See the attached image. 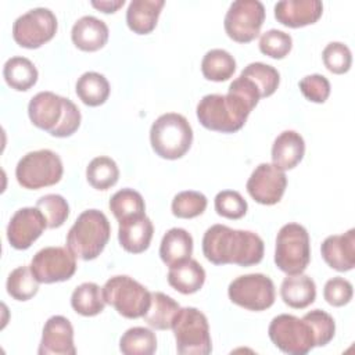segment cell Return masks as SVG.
Segmentation results:
<instances>
[{
  "label": "cell",
  "instance_id": "cell-23",
  "mask_svg": "<svg viewBox=\"0 0 355 355\" xmlns=\"http://www.w3.org/2000/svg\"><path fill=\"white\" fill-rule=\"evenodd\" d=\"M280 297L290 308L304 309L315 301L316 284L308 275H287L280 286Z\"/></svg>",
  "mask_w": 355,
  "mask_h": 355
},
{
  "label": "cell",
  "instance_id": "cell-30",
  "mask_svg": "<svg viewBox=\"0 0 355 355\" xmlns=\"http://www.w3.org/2000/svg\"><path fill=\"white\" fill-rule=\"evenodd\" d=\"M71 306L82 316H96L104 311L105 300L103 287L93 282L79 284L71 295Z\"/></svg>",
  "mask_w": 355,
  "mask_h": 355
},
{
  "label": "cell",
  "instance_id": "cell-31",
  "mask_svg": "<svg viewBox=\"0 0 355 355\" xmlns=\"http://www.w3.org/2000/svg\"><path fill=\"white\" fill-rule=\"evenodd\" d=\"M234 71L236 60L223 49H212L202 57L201 72L208 80L225 82L233 76Z\"/></svg>",
  "mask_w": 355,
  "mask_h": 355
},
{
  "label": "cell",
  "instance_id": "cell-7",
  "mask_svg": "<svg viewBox=\"0 0 355 355\" xmlns=\"http://www.w3.org/2000/svg\"><path fill=\"white\" fill-rule=\"evenodd\" d=\"M105 304L126 319L143 318L151 302V293L137 280L126 275L110 277L103 286Z\"/></svg>",
  "mask_w": 355,
  "mask_h": 355
},
{
  "label": "cell",
  "instance_id": "cell-8",
  "mask_svg": "<svg viewBox=\"0 0 355 355\" xmlns=\"http://www.w3.org/2000/svg\"><path fill=\"white\" fill-rule=\"evenodd\" d=\"M176 349L182 355H208L212 351L207 316L194 306L180 308L173 324Z\"/></svg>",
  "mask_w": 355,
  "mask_h": 355
},
{
  "label": "cell",
  "instance_id": "cell-35",
  "mask_svg": "<svg viewBox=\"0 0 355 355\" xmlns=\"http://www.w3.org/2000/svg\"><path fill=\"white\" fill-rule=\"evenodd\" d=\"M7 293L17 301H28L39 291V280L31 266H18L7 277Z\"/></svg>",
  "mask_w": 355,
  "mask_h": 355
},
{
  "label": "cell",
  "instance_id": "cell-45",
  "mask_svg": "<svg viewBox=\"0 0 355 355\" xmlns=\"http://www.w3.org/2000/svg\"><path fill=\"white\" fill-rule=\"evenodd\" d=\"M125 4V0H103V1H92V6L96 7L97 10L110 14L115 12L118 8H121Z\"/></svg>",
  "mask_w": 355,
  "mask_h": 355
},
{
  "label": "cell",
  "instance_id": "cell-11",
  "mask_svg": "<svg viewBox=\"0 0 355 355\" xmlns=\"http://www.w3.org/2000/svg\"><path fill=\"white\" fill-rule=\"evenodd\" d=\"M229 300L248 311L261 312L275 302V284L262 273H248L236 277L227 287Z\"/></svg>",
  "mask_w": 355,
  "mask_h": 355
},
{
  "label": "cell",
  "instance_id": "cell-12",
  "mask_svg": "<svg viewBox=\"0 0 355 355\" xmlns=\"http://www.w3.org/2000/svg\"><path fill=\"white\" fill-rule=\"evenodd\" d=\"M57 28L58 22L54 12L46 7H36L14 21L12 37L21 47L39 49L54 37Z\"/></svg>",
  "mask_w": 355,
  "mask_h": 355
},
{
  "label": "cell",
  "instance_id": "cell-6",
  "mask_svg": "<svg viewBox=\"0 0 355 355\" xmlns=\"http://www.w3.org/2000/svg\"><path fill=\"white\" fill-rule=\"evenodd\" d=\"M311 261L308 230L300 223H286L276 236L275 263L286 275L302 273Z\"/></svg>",
  "mask_w": 355,
  "mask_h": 355
},
{
  "label": "cell",
  "instance_id": "cell-33",
  "mask_svg": "<svg viewBox=\"0 0 355 355\" xmlns=\"http://www.w3.org/2000/svg\"><path fill=\"white\" fill-rule=\"evenodd\" d=\"M86 179L96 190H108L115 186L119 179L116 162L105 155L93 158L86 168Z\"/></svg>",
  "mask_w": 355,
  "mask_h": 355
},
{
  "label": "cell",
  "instance_id": "cell-44",
  "mask_svg": "<svg viewBox=\"0 0 355 355\" xmlns=\"http://www.w3.org/2000/svg\"><path fill=\"white\" fill-rule=\"evenodd\" d=\"M352 284L344 277L336 276L326 282L323 288V297L331 306H344L352 300Z\"/></svg>",
  "mask_w": 355,
  "mask_h": 355
},
{
  "label": "cell",
  "instance_id": "cell-9",
  "mask_svg": "<svg viewBox=\"0 0 355 355\" xmlns=\"http://www.w3.org/2000/svg\"><path fill=\"white\" fill-rule=\"evenodd\" d=\"M62 173L61 158L47 148L26 153L15 166L17 182L29 190L53 186L61 180Z\"/></svg>",
  "mask_w": 355,
  "mask_h": 355
},
{
  "label": "cell",
  "instance_id": "cell-13",
  "mask_svg": "<svg viewBox=\"0 0 355 355\" xmlns=\"http://www.w3.org/2000/svg\"><path fill=\"white\" fill-rule=\"evenodd\" d=\"M265 21V7L258 0L233 1L225 15L223 26L227 36L237 43L252 42Z\"/></svg>",
  "mask_w": 355,
  "mask_h": 355
},
{
  "label": "cell",
  "instance_id": "cell-4",
  "mask_svg": "<svg viewBox=\"0 0 355 355\" xmlns=\"http://www.w3.org/2000/svg\"><path fill=\"white\" fill-rule=\"evenodd\" d=\"M111 236V226L104 212L98 209L83 211L67 234V247L76 258L96 259L105 248Z\"/></svg>",
  "mask_w": 355,
  "mask_h": 355
},
{
  "label": "cell",
  "instance_id": "cell-16",
  "mask_svg": "<svg viewBox=\"0 0 355 355\" xmlns=\"http://www.w3.org/2000/svg\"><path fill=\"white\" fill-rule=\"evenodd\" d=\"M47 227V220L37 207L15 211L7 226V240L15 250L29 248Z\"/></svg>",
  "mask_w": 355,
  "mask_h": 355
},
{
  "label": "cell",
  "instance_id": "cell-43",
  "mask_svg": "<svg viewBox=\"0 0 355 355\" xmlns=\"http://www.w3.org/2000/svg\"><path fill=\"white\" fill-rule=\"evenodd\" d=\"M300 90L312 103H324L330 96V82L320 73L306 75L300 80Z\"/></svg>",
  "mask_w": 355,
  "mask_h": 355
},
{
  "label": "cell",
  "instance_id": "cell-38",
  "mask_svg": "<svg viewBox=\"0 0 355 355\" xmlns=\"http://www.w3.org/2000/svg\"><path fill=\"white\" fill-rule=\"evenodd\" d=\"M36 207L42 211L47 220V227L57 229L65 223L69 216V205L60 194H46L36 201Z\"/></svg>",
  "mask_w": 355,
  "mask_h": 355
},
{
  "label": "cell",
  "instance_id": "cell-18",
  "mask_svg": "<svg viewBox=\"0 0 355 355\" xmlns=\"http://www.w3.org/2000/svg\"><path fill=\"white\" fill-rule=\"evenodd\" d=\"M323 12L319 0H282L275 4V18L284 26L302 28L315 24Z\"/></svg>",
  "mask_w": 355,
  "mask_h": 355
},
{
  "label": "cell",
  "instance_id": "cell-17",
  "mask_svg": "<svg viewBox=\"0 0 355 355\" xmlns=\"http://www.w3.org/2000/svg\"><path fill=\"white\" fill-rule=\"evenodd\" d=\"M39 355H75L73 327L62 315H54L43 326Z\"/></svg>",
  "mask_w": 355,
  "mask_h": 355
},
{
  "label": "cell",
  "instance_id": "cell-24",
  "mask_svg": "<svg viewBox=\"0 0 355 355\" xmlns=\"http://www.w3.org/2000/svg\"><path fill=\"white\" fill-rule=\"evenodd\" d=\"M164 0H133L126 10L128 28L137 35H147L157 26Z\"/></svg>",
  "mask_w": 355,
  "mask_h": 355
},
{
  "label": "cell",
  "instance_id": "cell-19",
  "mask_svg": "<svg viewBox=\"0 0 355 355\" xmlns=\"http://www.w3.org/2000/svg\"><path fill=\"white\" fill-rule=\"evenodd\" d=\"M154 226L146 214L132 215L119 220L118 240L121 247L130 254L144 252L151 243Z\"/></svg>",
  "mask_w": 355,
  "mask_h": 355
},
{
  "label": "cell",
  "instance_id": "cell-25",
  "mask_svg": "<svg viewBox=\"0 0 355 355\" xmlns=\"http://www.w3.org/2000/svg\"><path fill=\"white\" fill-rule=\"evenodd\" d=\"M168 283L182 294H194L205 283V270L196 259H184L169 266Z\"/></svg>",
  "mask_w": 355,
  "mask_h": 355
},
{
  "label": "cell",
  "instance_id": "cell-39",
  "mask_svg": "<svg viewBox=\"0 0 355 355\" xmlns=\"http://www.w3.org/2000/svg\"><path fill=\"white\" fill-rule=\"evenodd\" d=\"M302 319L312 329L316 347H323L333 340L336 334V322L331 315L322 309H313L305 313Z\"/></svg>",
  "mask_w": 355,
  "mask_h": 355
},
{
  "label": "cell",
  "instance_id": "cell-14",
  "mask_svg": "<svg viewBox=\"0 0 355 355\" xmlns=\"http://www.w3.org/2000/svg\"><path fill=\"white\" fill-rule=\"evenodd\" d=\"M29 266L39 283L65 282L76 272V257L68 247H44L33 255Z\"/></svg>",
  "mask_w": 355,
  "mask_h": 355
},
{
  "label": "cell",
  "instance_id": "cell-36",
  "mask_svg": "<svg viewBox=\"0 0 355 355\" xmlns=\"http://www.w3.org/2000/svg\"><path fill=\"white\" fill-rule=\"evenodd\" d=\"M108 207L118 222L132 215L146 214V204L141 194L129 187L118 190L111 197Z\"/></svg>",
  "mask_w": 355,
  "mask_h": 355
},
{
  "label": "cell",
  "instance_id": "cell-1",
  "mask_svg": "<svg viewBox=\"0 0 355 355\" xmlns=\"http://www.w3.org/2000/svg\"><path fill=\"white\" fill-rule=\"evenodd\" d=\"M263 240L251 230L212 225L202 237V254L214 265L252 266L263 258Z\"/></svg>",
  "mask_w": 355,
  "mask_h": 355
},
{
  "label": "cell",
  "instance_id": "cell-20",
  "mask_svg": "<svg viewBox=\"0 0 355 355\" xmlns=\"http://www.w3.org/2000/svg\"><path fill=\"white\" fill-rule=\"evenodd\" d=\"M322 258L334 270L348 272L355 266V229L343 234H333L320 245Z\"/></svg>",
  "mask_w": 355,
  "mask_h": 355
},
{
  "label": "cell",
  "instance_id": "cell-21",
  "mask_svg": "<svg viewBox=\"0 0 355 355\" xmlns=\"http://www.w3.org/2000/svg\"><path fill=\"white\" fill-rule=\"evenodd\" d=\"M108 35L107 24L93 15L79 18L71 31L73 44L82 51H97L103 49L108 40Z\"/></svg>",
  "mask_w": 355,
  "mask_h": 355
},
{
  "label": "cell",
  "instance_id": "cell-42",
  "mask_svg": "<svg viewBox=\"0 0 355 355\" xmlns=\"http://www.w3.org/2000/svg\"><path fill=\"white\" fill-rule=\"evenodd\" d=\"M322 60L331 73L341 75L349 71L352 54L347 44L341 42H330L322 51Z\"/></svg>",
  "mask_w": 355,
  "mask_h": 355
},
{
  "label": "cell",
  "instance_id": "cell-37",
  "mask_svg": "<svg viewBox=\"0 0 355 355\" xmlns=\"http://www.w3.org/2000/svg\"><path fill=\"white\" fill-rule=\"evenodd\" d=\"M207 197L194 190H186L178 193L172 200V214L180 219H191L200 216L207 208Z\"/></svg>",
  "mask_w": 355,
  "mask_h": 355
},
{
  "label": "cell",
  "instance_id": "cell-10",
  "mask_svg": "<svg viewBox=\"0 0 355 355\" xmlns=\"http://www.w3.org/2000/svg\"><path fill=\"white\" fill-rule=\"evenodd\" d=\"M268 334L270 341L288 355H305L316 347L309 324L294 315L275 316L268 327Z\"/></svg>",
  "mask_w": 355,
  "mask_h": 355
},
{
  "label": "cell",
  "instance_id": "cell-41",
  "mask_svg": "<svg viewBox=\"0 0 355 355\" xmlns=\"http://www.w3.org/2000/svg\"><path fill=\"white\" fill-rule=\"evenodd\" d=\"M293 49V39L288 33L279 29H269L262 33L259 39V50L262 54L282 60Z\"/></svg>",
  "mask_w": 355,
  "mask_h": 355
},
{
  "label": "cell",
  "instance_id": "cell-22",
  "mask_svg": "<svg viewBox=\"0 0 355 355\" xmlns=\"http://www.w3.org/2000/svg\"><path fill=\"white\" fill-rule=\"evenodd\" d=\"M305 141L295 130L282 132L272 144V164L280 171L295 168L304 158Z\"/></svg>",
  "mask_w": 355,
  "mask_h": 355
},
{
  "label": "cell",
  "instance_id": "cell-5",
  "mask_svg": "<svg viewBox=\"0 0 355 355\" xmlns=\"http://www.w3.org/2000/svg\"><path fill=\"white\" fill-rule=\"evenodd\" d=\"M150 143L158 157L164 159H178L190 150L193 129L183 115L166 112L153 122Z\"/></svg>",
  "mask_w": 355,
  "mask_h": 355
},
{
  "label": "cell",
  "instance_id": "cell-2",
  "mask_svg": "<svg viewBox=\"0 0 355 355\" xmlns=\"http://www.w3.org/2000/svg\"><path fill=\"white\" fill-rule=\"evenodd\" d=\"M31 122L54 137L72 136L80 126L82 115L75 103L53 92H39L28 104Z\"/></svg>",
  "mask_w": 355,
  "mask_h": 355
},
{
  "label": "cell",
  "instance_id": "cell-15",
  "mask_svg": "<svg viewBox=\"0 0 355 355\" xmlns=\"http://www.w3.org/2000/svg\"><path fill=\"white\" fill-rule=\"evenodd\" d=\"M287 187L284 171H280L273 164L262 162L250 175L245 189L248 194L262 205L277 204Z\"/></svg>",
  "mask_w": 355,
  "mask_h": 355
},
{
  "label": "cell",
  "instance_id": "cell-26",
  "mask_svg": "<svg viewBox=\"0 0 355 355\" xmlns=\"http://www.w3.org/2000/svg\"><path fill=\"white\" fill-rule=\"evenodd\" d=\"M193 254V237L182 227L169 229L159 244V257L162 262L172 266L178 262L189 259Z\"/></svg>",
  "mask_w": 355,
  "mask_h": 355
},
{
  "label": "cell",
  "instance_id": "cell-3",
  "mask_svg": "<svg viewBox=\"0 0 355 355\" xmlns=\"http://www.w3.org/2000/svg\"><path fill=\"white\" fill-rule=\"evenodd\" d=\"M255 107L244 97L227 92V94H207L197 104L200 123L214 132L234 133L240 130L250 112Z\"/></svg>",
  "mask_w": 355,
  "mask_h": 355
},
{
  "label": "cell",
  "instance_id": "cell-32",
  "mask_svg": "<svg viewBox=\"0 0 355 355\" xmlns=\"http://www.w3.org/2000/svg\"><path fill=\"white\" fill-rule=\"evenodd\" d=\"M119 349L125 355H151L157 349V337L151 329L136 326L119 338Z\"/></svg>",
  "mask_w": 355,
  "mask_h": 355
},
{
  "label": "cell",
  "instance_id": "cell-27",
  "mask_svg": "<svg viewBox=\"0 0 355 355\" xmlns=\"http://www.w3.org/2000/svg\"><path fill=\"white\" fill-rule=\"evenodd\" d=\"M179 309L180 305L172 297L161 291H154L151 293V302L143 319L155 330H168L172 329Z\"/></svg>",
  "mask_w": 355,
  "mask_h": 355
},
{
  "label": "cell",
  "instance_id": "cell-28",
  "mask_svg": "<svg viewBox=\"0 0 355 355\" xmlns=\"http://www.w3.org/2000/svg\"><path fill=\"white\" fill-rule=\"evenodd\" d=\"M3 76L6 83L18 92H26L37 82V69L35 64L26 57H11L3 67Z\"/></svg>",
  "mask_w": 355,
  "mask_h": 355
},
{
  "label": "cell",
  "instance_id": "cell-29",
  "mask_svg": "<svg viewBox=\"0 0 355 355\" xmlns=\"http://www.w3.org/2000/svg\"><path fill=\"white\" fill-rule=\"evenodd\" d=\"M76 96L89 107H98L104 104L110 96V83L107 78L98 72L89 71L80 75L75 85Z\"/></svg>",
  "mask_w": 355,
  "mask_h": 355
},
{
  "label": "cell",
  "instance_id": "cell-34",
  "mask_svg": "<svg viewBox=\"0 0 355 355\" xmlns=\"http://www.w3.org/2000/svg\"><path fill=\"white\" fill-rule=\"evenodd\" d=\"M240 75L250 79L255 85L261 98L272 96L280 83L279 71L265 62H251L241 71Z\"/></svg>",
  "mask_w": 355,
  "mask_h": 355
},
{
  "label": "cell",
  "instance_id": "cell-40",
  "mask_svg": "<svg viewBox=\"0 0 355 355\" xmlns=\"http://www.w3.org/2000/svg\"><path fill=\"white\" fill-rule=\"evenodd\" d=\"M215 211L226 219H240L247 214L248 204L236 190H222L214 200Z\"/></svg>",
  "mask_w": 355,
  "mask_h": 355
}]
</instances>
